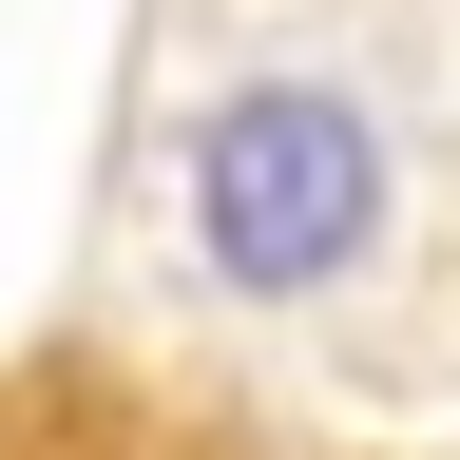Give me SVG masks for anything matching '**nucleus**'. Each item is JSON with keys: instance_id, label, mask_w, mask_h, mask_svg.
I'll return each instance as SVG.
<instances>
[{"instance_id": "1", "label": "nucleus", "mask_w": 460, "mask_h": 460, "mask_svg": "<svg viewBox=\"0 0 460 460\" xmlns=\"http://www.w3.org/2000/svg\"><path fill=\"white\" fill-rule=\"evenodd\" d=\"M172 230H192V269L230 288V307H345V288L384 269V230H402L384 96L326 77V58L211 77L192 135H172Z\"/></svg>"}]
</instances>
